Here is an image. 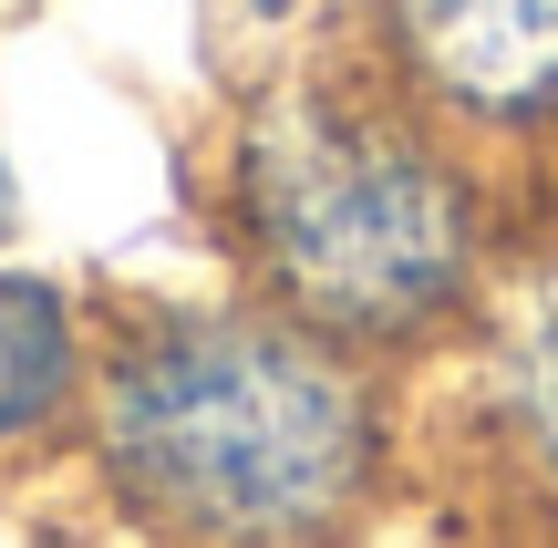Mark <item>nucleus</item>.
Listing matches in <instances>:
<instances>
[{"label":"nucleus","instance_id":"f257e3e1","mask_svg":"<svg viewBox=\"0 0 558 548\" xmlns=\"http://www.w3.org/2000/svg\"><path fill=\"white\" fill-rule=\"evenodd\" d=\"M218 228L248 301L403 373L414 352L486 321L497 186L373 52L269 73L218 145Z\"/></svg>","mask_w":558,"mask_h":548},{"label":"nucleus","instance_id":"f03ea898","mask_svg":"<svg viewBox=\"0 0 558 548\" xmlns=\"http://www.w3.org/2000/svg\"><path fill=\"white\" fill-rule=\"evenodd\" d=\"M393 373L269 301H145L94 331L83 455L145 548H341L393 487Z\"/></svg>","mask_w":558,"mask_h":548},{"label":"nucleus","instance_id":"7ed1b4c3","mask_svg":"<svg viewBox=\"0 0 558 548\" xmlns=\"http://www.w3.org/2000/svg\"><path fill=\"white\" fill-rule=\"evenodd\" d=\"M362 52L476 166L558 145V0H362Z\"/></svg>","mask_w":558,"mask_h":548},{"label":"nucleus","instance_id":"20e7f679","mask_svg":"<svg viewBox=\"0 0 558 548\" xmlns=\"http://www.w3.org/2000/svg\"><path fill=\"white\" fill-rule=\"evenodd\" d=\"M94 393V321L62 280L0 259V455H32L83 435Z\"/></svg>","mask_w":558,"mask_h":548},{"label":"nucleus","instance_id":"39448f33","mask_svg":"<svg viewBox=\"0 0 558 548\" xmlns=\"http://www.w3.org/2000/svg\"><path fill=\"white\" fill-rule=\"evenodd\" d=\"M497 414H507V446H518L527 487L558 508V331H518V342H507Z\"/></svg>","mask_w":558,"mask_h":548},{"label":"nucleus","instance_id":"423d86ee","mask_svg":"<svg viewBox=\"0 0 558 548\" xmlns=\"http://www.w3.org/2000/svg\"><path fill=\"white\" fill-rule=\"evenodd\" d=\"M11 218H21V186H11V156H0V239H11Z\"/></svg>","mask_w":558,"mask_h":548}]
</instances>
